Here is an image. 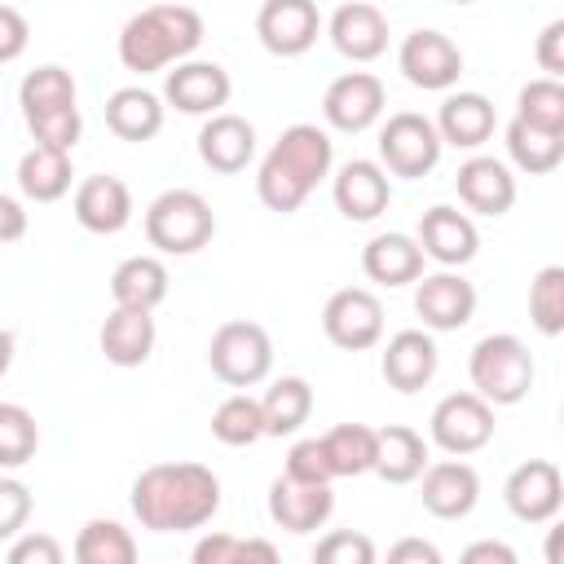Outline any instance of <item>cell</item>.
I'll list each match as a JSON object with an SVG mask.
<instances>
[{
  "mask_svg": "<svg viewBox=\"0 0 564 564\" xmlns=\"http://www.w3.org/2000/svg\"><path fill=\"white\" fill-rule=\"evenodd\" d=\"M216 212L198 189H163L145 207V242L163 256H194L212 242Z\"/></svg>",
  "mask_w": 564,
  "mask_h": 564,
  "instance_id": "6",
  "label": "cell"
},
{
  "mask_svg": "<svg viewBox=\"0 0 564 564\" xmlns=\"http://www.w3.org/2000/svg\"><path fill=\"white\" fill-rule=\"evenodd\" d=\"M533 57H538V66H542L546 75H555V79H560V70H564V18H555V22H546V26H542Z\"/></svg>",
  "mask_w": 564,
  "mask_h": 564,
  "instance_id": "47",
  "label": "cell"
},
{
  "mask_svg": "<svg viewBox=\"0 0 564 564\" xmlns=\"http://www.w3.org/2000/svg\"><path fill=\"white\" fill-rule=\"evenodd\" d=\"M282 476H295V480H335L330 471V458L322 449V436H308V441H295L286 449V467Z\"/></svg>",
  "mask_w": 564,
  "mask_h": 564,
  "instance_id": "44",
  "label": "cell"
},
{
  "mask_svg": "<svg viewBox=\"0 0 564 564\" xmlns=\"http://www.w3.org/2000/svg\"><path fill=\"white\" fill-rule=\"evenodd\" d=\"M31 520V489L18 476H0V542L18 538Z\"/></svg>",
  "mask_w": 564,
  "mask_h": 564,
  "instance_id": "43",
  "label": "cell"
},
{
  "mask_svg": "<svg viewBox=\"0 0 564 564\" xmlns=\"http://www.w3.org/2000/svg\"><path fill=\"white\" fill-rule=\"evenodd\" d=\"M18 106H22V119H26L35 141L57 145V150H75L84 119H79V88H75V75L66 66L44 62V66L26 70V79L18 84Z\"/></svg>",
  "mask_w": 564,
  "mask_h": 564,
  "instance_id": "4",
  "label": "cell"
},
{
  "mask_svg": "<svg viewBox=\"0 0 564 564\" xmlns=\"http://www.w3.org/2000/svg\"><path fill=\"white\" fill-rule=\"evenodd\" d=\"M502 502L520 524H546L560 516L564 507V476L551 458H529L520 463L507 485H502Z\"/></svg>",
  "mask_w": 564,
  "mask_h": 564,
  "instance_id": "12",
  "label": "cell"
},
{
  "mask_svg": "<svg viewBox=\"0 0 564 564\" xmlns=\"http://www.w3.org/2000/svg\"><path fill=\"white\" fill-rule=\"evenodd\" d=\"M423 260H427V256H423L419 238L397 234V229L375 234V238L361 247V273H366L370 282H379V286H410V282H419Z\"/></svg>",
  "mask_w": 564,
  "mask_h": 564,
  "instance_id": "27",
  "label": "cell"
},
{
  "mask_svg": "<svg viewBox=\"0 0 564 564\" xmlns=\"http://www.w3.org/2000/svg\"><path fill=\"white\" fill-rule=\"evenodd\" d=\"M454 4H476V0H454Z\"/></svg>",
  "mask_w": 564,
  "mask_h": 564,
  "instance_id": "52",
  "label": "cell"
},
{
  "mask_svg": "<svg viewBox=\"0 0 564 564\" xmlns=\"http://www.w3.org/2000/svg\"><path fill=\"white\" fill-rule=\"evenodd\" d=\"M414 313L423 317V330H463L476 317V286L458 269L419 273Z\"/></svg>",
  "mask_w": 564,
  "mask_h": 564,
  "instance_id": "14",
  "label": "cell"
},
{
  "mask_svg": "<svg viewBox=\"0 0 564 564\" xmlns=\"http://www.w3.org/2000/svg\"><path fill=\"white\" fill-rule=\"evenodd\" d=\"M529 317L546 339H555L564 330V269L560 264H546V269L533 273V282H529Z\"/></svg>",
  "mask_w": 564,
  "mask_h": 564,
  "instance_id": "40",
  "label": "cell"
},
{
  "mask_svg": "<svg viewBox=\"0 0 564 564\" xmlns=\"http://www.w3.org/2000/svg\"><path fill=\"white\" fill-rule=\"evenodd\" d=\"M317 564H375V542L352 529H335L313 546Z\"/></svg>",
  "mask_w": 564,
  "mask_h": 564,
  "instance_id": "42",
  "label": "cell"
},
{
  "mask_svg": "<svg viewBox=\"0 0 564 564\" xmlns=\"http://www.w3.org/2000/svg\"><path fill=\"white\" fill-rule=\"evenodd\" d=\"M436 132H441V145H454V150H480L489 137H494V101L485 93H449L436 110Z\"/></svg>",
  "mask_w": 564,
  "mask_h": 564,
  "instance_id": "26",
  "label": "cell"
},
{
  "mask_svg": "<svg viewBox=\"0 0 564 564\" xmlns=\"http://www.w3.org/2000/svg\"><path fill=\"white\" fill-rule=\"evenodd\" d=\"M330 194H335V207H339L344 220L366 225V220H379L388 212V203H392V176L375 159H348L335 172Z\"/></svg>",
  "mask_w": 564,
  "mask_h": 564,
  "instance_id": "19",
  "label": "cell"
},
{
  "mask_svg": "<svg viewBox=\"0 0 564 564\" xmlns=\"http://www.w3.org/2000/svg\"><path fill=\"white\" fill-rule=\"evenodd\" d=\"M212 436H216L220 445H234V449L256 445V441L264 436V414H260V401H256V397H247V392L225 397V401L212 410Z\"/></svg>",
  "mask_w": 564,
  "mask_h": 564,
  "instance_id": "37",
  "label": "cell"
},
{
  "mask_svg": "<svg viewBox=\"0 0 564 564\" xmlns=\"http://www.w3.org/2000/svg\"><path fill=\"white\" fill-rule=\"evenodd\" d=\"M101 352L110 366L119 370H132V366H145L150 352H154V317L150 308H123L115 304L110 317L101 322Z\"/></svg>",
  "mask_w": 564,
  "mask_h": 564,
  "instance_id": "28",
  "label": "cell"
},
{
  "mask_svg": "<svg viewBox=\"0 0 564 564\" xmlns=\"http://www.w3.org/2000/svg\"><path fill=\"white\" fill-rule=\"evenodd\" d=\"M467 564H516V551L507 542H471L463 551Z\"/></svg>",
  "mask_w": 564,
  "mask_h": 564,
  "instance_id": "50",
  "label": "cell"
},
{
  "mask_svg": "<svg viewBox=\"0 0 564 564\" xmlns=\"http://www.w3.org/2000/svg\"><path fill=\"white\" fill-rule=\"evenodd\" d=\"M322 449H326L335 476H366L375 467V427L339 423V427H330L322 436Z\"/></svg>",
  "mask_w": 564,
  "mask_h": 564,
  "instance_id": "35",
  "label": "cell"
},
{
  "mask_svg": "<svg viewBox=\"0 0 564 564\" xmlns=\"http://www.w3.org/2000/svg\"><path fill=\"white\" fill-rule=\"evenodd\" d=\"M132 516L150 533H189L220 511V476L203 463H154L132 480Z\"/></svg>",
  "mask_w": 564,
  "mask_h": 564,
  "instance_id": "1",
  "label": "cell"
},
{
  "mask_svg": "<svg viewBox=\"0 0 564 564\" xmlns=\"http://www.w3.org/2000/svg\"><path fill=\"white\" fill-rule=\"evenodd\" d=\"M388 560H392V564H405V560H419V564H441V551H436L432 542H423V538H405V542H397V546L388 551Z\"/></svg>",
  "mask_w": 564,
  "mask_h": 564,
  "instance_id": "49",
  "label": "cell"
},
{
  "mask_svg": "<svg viewBox=\"0 0 564 564\" xmlns=\"http://www.w3.org/2000/svg\"><path fill=\"white\" fill-rule=\"evenodd\" d=\"M397 66H401V75H405L414 88H423V93H445V88H454L458 75H463V53H458V44H454L445 31L423 26V31H410V35L401 40Z\"/></svg>",
  "mask_w": 564,
  "mask_h": 564,
  "instance_id": "11",
  "label": "cell"
},
{
  "mask_svg": "<svg viewBox=\"0 0 564 564\" xmlns=\"http://www.w3.org/2000/svg\"><path fill=\"white\" fill-rule=\"evenodd\" d=\"M70 150H57V145H44L35 141L22 159H18V189L31 198V203H57L66 189H70Z\"/></svg>",
  "mask_w": 564,
  "mask_h": 564,
  "instance_id": "31",
  "label": "cell"
},
{
  "mask_svg": "<svg viewBox=\"0 0 564 564\" xmlns=\"http://www.w3.org/2000/svg\"><path fill=\"white\" fill-rule=\"evenodd\" d=\"M322 330L344 352H366L383 339V304L366 286H344L322 308Z\"/></svg>",
  "mask_w": 564,
  "mask_h": 564,
  "instance_id": "10",
  "label": "cell"
},
{
  "mask_svg": "<svg viewBox=\"0 0 564 564\" xmlns=\"http://www.w3.org/2000/svg\"><path fill=\"white\" fill-rule=\"evenodd\" d=\"M427 467V441L405 427V423H388V427H375V467L379 480L388 485H410L419 480V471Z\"/></svg>",
  "mask_w": 564,
  "mask_h": 564,
  "instance_id": "30",
  "label": "cell"
},
{
  "mask_svg": "<svg viewBox=\"0 0 564 564\" xmlns=\"http://www.w3.org/2000/svg\"><path fill=\"white\" fill-rule=\"evenodd\" d=\"M9 366H13V335L0 330V379L9 375Z\"/></svg>",
  "mask_w": 564,
  "mask_h": 564,
  "instance_id": "51",
  "label": "cell"
},
{
  "mask_svg": "<svg viewBox=\"0 0 564 564\" xmlns=\"http://www.w3.org/2000/svg\"><path fill=\"white\" fill-rule=\"evenodd\" d=\"M454 189H458L463 207L476 212V216H507L511 203H516V176H511V167L498 163V159H489V154H476V159L458 163Z\"/></svg>",
  "mask_w": 564,
  "mask_h": 564,
  "instance_id": "22",
  "label": "cell"
},
{
  "mask_svg": "<svg viewBox=\"0 0 564 564\" xmlns=\"http://www.w3.org/2000/svg\"><path fill=\"white\" fill-rule=\"evenodd\" d=\"M9 564H62V542L48 533H18L9 546Z\"/></svg>",
  "mask_w": 564,
  "mask_h": 564,
  "instance_id": "45",
  "label": "cell"
},
{
  "mask_svg": "<svg viewBox=\"0 0 564 564\" xmlns=\"http://www.w3.org/2000/svg\"><path fill=\"white\" fill-rule=\"evenodd\" d=\"M260 414H264V436H291L308 423L313 414V388L300 375H282L264 388L260 397Z\"/></svg>",
  "mask_w": 564,
  "mask_h": 564,
  "instance_id": "33",
  "label": "cell"
},
{
  "mask_svg": "<svg viewBox=\"0 0 564 564\" xmlns=\"http://www.w3.org/2000/svg\"><path fill=\"white\" fill-rule=\"evenodd\" d=\"M423 507L436 516V520H463L476 511L480 502V476L471 463L463 458H441V463H427L423 471Z\"/></svg>",
  "mask_w": 564,
  "mask_h": 564,
  "instance_id": "20",
  "label": "cell"
},
{
  "mask_svg": "<svg viewBox=\"0 0 564 564\" xmlns=\"http://www.w3.org/2000/svg\"><path fill=\"white\" fill-rule=\"evenodd\" d=\"M247 560L273 564L278 546L264 542V538H234V533H207L194 546V564H247Z\"/></svg>",
  "mask_w": 564,
  "mask_h": 564,
  "instance_id": "41",
  "label": "cell"
},
{
  "mask_svg": "<svg viewBox=\"0 0 564 564\" xmlns=\"http://www.w3.org/2000/svg\"><path fill=\"white\" fill-rule=\"evenodd\" d=\"M198 44H203V13L194 4L167 0V4L141 9L123 22L119 62L137 75H154V70H167V66L185 62Z\"/></svg>",
  "mask_w": 564,
  "mask_h": 564,
  "instance_id": "3",
  "label": "cell"
},
{
  "mask_svg": "<svg viewBox=\"0 0 564 564\" xmlns=\"http://www.w3.org/2000/svg\"><path fill=\"white\" fill-rule=\"evenodd\" d=\"M330 163H335V141L326 137V128H317V123H291L269 145V154L260 159L256 194H260V203L269 212L291 216L330 176Z\"/></svg>",
  "mask_w": 564,
  "mask_h": 564,
  "instance_id": "2",
  "label": "cell"
},
{
  "mask_svg": "<svg viewBox=\"0 0 564 564\" xmlns=\"http://www.w3.org/2000/svg\"><path fill=\"white\" fill-rule=\"evenodd\" d=\"M427 436L449 458H467L494 441V405L476 392H449L427 419Z\"/></svg>",
  "mask_w": 564,
  "mask_h": 564,
  "instance_id": "9",
  "label": "cell"
},
{
  "mask_svg": "<svg viewBox=\"0 0 564 564\" xmlns=\"http://www.w3.org/2000/svg\"><path fill=\"white\" fill-rule=\"evenodd\" d=\"M207 366L229 388H256L273 370V339L260 322H225L207 344Z\"/></svg>",
  "mask_w": 564,
  "mask_h": 564,
  "instance_id": "7",
  "label": "cell"
},
{
  "mask_svg": "<svg viewBox=\"0 0 564 564\" xmlns=\"http://www.w3.org/2000/svg\"><path fill=\"white\" fill-rule=\"evenodd\" d=\"M467 375H471V392L485 397L489 405H520L533 388V352L520 335H485L471 357H467Z\"/></svg>",
  "mask_w": 564,
  "mask_h": 564,
  "instance_id": "5",
  "label": "cell"
},
{
  "mask_svg": "<svg viewBox=\"0 0 564 564\" xmlns=\"http://www.w3.org/2000/svg\"><path fill=\"white\" fill-rule=\"evenodd\" d=\"M516 119H524L533 128H546V132H564V84L555 75L529 79L516 97Z\"/></svg>",
  "mask_w": 564,
  "mask_h": 564,
  "instance_id": "39",
  "label": "cell"
},
{
  "mask_svg": "<svg viewBox=\"0 0 564 564\" xmlns=\"http://www.w3.org/2000/svg\"><path fill=\"white\" fill-rule=\"evenodd\" d=\"M110 295L123 308H159L167 300V264L159 256H128L110 273Z\"/></svg>",
  "mask_w": 564,
  "mask_h": 564,
  "instance_id": "32",
  "label": "cell"
},
{
  "mask_svg": "<svg viewBox=\"0 0 564 564\" xmlns=\"http://www.w3.org/2000/svg\"><path fill=\"white\" fill-rule=\"evenodd\" d=\"M414 238H419L423 256L436 260L441 269H463V264L480 251V234H476L471 216L458 212V207H449V203L427 207V212L419 216V234H414Z\"/></svg>",
  "mask_w": 564,
  "mask_h": 564,
  "instance_id": "18",
  "label": "cell"
},
{
  "mask_svg": "<svg viewBox=\"0 0 564 564\" xmlns=\"http://www.w3.org/2000/svg\"><path fill=\"white\" fill-rule=\"evenodd\" d=\"M383 79L370 75V70H348L339 79L326 84L322 93V119L335 128V132H366L379 123L383 115Z\"/></svg>",
  "mask_w": 564,
  "mask_h": 564,
  "instance_id": "13",
  "label": "cell"
},
{
  "mask_svg": "<svg viewBox=\"0 0 564 564\" xmlns=\"http://www.w3.org/2000/svg\"><path fill=\"white\" fill-rule=\"evenodd\" d=\"M70 207H75V220L88 234H119L132 220V189L119 176L97 172V176H84L75 185V203Z\"/></svg>",
  "mask_w": 564,
  "mask_h": 564,
  "instance_id": "23",
  "label": "cell"
},
{
  "mask_svg": "<svg viewBox=\"0 0 564 564\" xmlns=\"http://www.w3.org/2000/svg\"><path fill=\"white\" fill-rule=\"evenodd\" d=\"M198 159L220 176L242 172L256 159V128L242 115H229V110L207 115V123L198 128Z\"/></svg>",
  "mask_w": 564,
  "mask_h": 564,
  "instance_id": "24",
  "label": "cell"
},
{
  "mask_svg": "<svg viewBox=\"0 0 564 564\" xmlns=\"http://www.w3.org/2000/svg\"><path fill=\"white\" fill-rule=\"evenodd\" d=\"M436 366H441L436 339H432L427 330H414V326H410V330H397V335L388 339L383 357H379V370H383L388 388H397V392H419V388H427L432 375H436Z\"/></svg>",
  "mask_w": 564,
  "mask_h": 564,
  "instance_id": "25",
  "label": "cell"
},
{
  "mask_svg": "<svg viewBox=\"0 0 564 564\" xmlns=\"http://www.w3.org/2000/svg\"><path fill=\"white\" fill-rule=\"evenodd\" d=\"M40 449V427H35V414L18 401H0V467L13 471V467H26Z\"/></svg>",
  "mask_w": 564,
  "mask_h": 564,
  "instance_id": "38",
  "label": "cell"
},
{
  "mask_svg": "<svg viewBox=\"0 0 564 564\" xmlns=\"http://www.w3.org/2000/svg\"><path fill=\"white\" fill-rule=\"evenodd\" d=\"M322 13L313 0H264L256 13V35L273 57H300L317 44Z\"/></svg>",
  "mask_w": 564,
  "mask_h": 564,
  "instance_id": "16",
  "label": "cell"
},
{
  "mask_svg": "<svg viewBox=\"0 0 564 564\" xmlns=\"http://www.w3.org/2000/svg\"><path fill=\"white\" fill-rule=\"evenodd\" d=\"M326 35H330V44H335L348 62H375V57H383V48H388V18H383V9L370 4V0H348V4H339V9L330 13Z\"/></svg>",
  "mask_w": 564,
  "mask_h": 564,
  "instance_id": "21",
  "label": "cell"
},
{
  "mask_svg": "<svg viewBox=\"0 0 564 564\" xmlns=\"http://www.w3.org/2000/svg\"><path fill=\"white\" fill-rule=\"evenodd\" d=\"M335 511V494L330 480H295V476H278L269 485V520L286 533H313L330 520Z\"/></svg>",
  "mask_w": 564,
  "mask_h": 564,
  "instance_id": "17",
  "label": "cell"
},
{
  "mask_svg": "<svg viewBox=\"0 0 564 564\" xmlns=\"http://www.w3.org/2000/svg\"><path fill=\"white\" fill-rule=\"evenodd\" d=\"M26 44H31L26 18H22L13 4H0V66H4V62H18V57L26 53Z\"/></svg>",
  "mask_w": 564,
  "mask_h": 564,
  "instance_id": "46",
  "label": "cell"
},
{
  "mask_svg": "<svg viewBox=\"0 0 564 564\" xmlns=\"http://www.w3.org/2000/svg\"><path fill=\"white\" fill-rule=\"evenodd\" d=\"M26 234V207L9 194H0V242H18Z\"/></svg>",
  "mask_w": 564,
  "mask_h": 564,
  "instance_id": "48",
  "label": "cell"
},
{
  "mask_svg": "<svg viewBox=\"0 0 564 564\" xmlns=\"http://www.w3.org/2000/svg\"><path fill=\"white\" fill-rule=\"evenodd\" d=\"M234 79L220 62H176V70L163 75V101L181 115H216L220 106H229Z\"/></svg>",
  "mask_w": 564,
  "mask_h": 564,
  "instance_id": "15",
  "label": "cell"
},
{
  "mask_svg": "<svg viewBox=\"0 0 564 564\" xmlns=\"http://www.w3.org/2000/svg\"><path fill=\"white\" fill-rule=\"evenodd\" d=\"M441 132L427 115L419 110H397L388 115V123L379 128V167L405 181L427 176L441 163Z\"/></svg>",
  "mask_w": 564,
  "mask_h": 564,
  "instance_id": "8",
  "label": "cell"
},
{
  "mask_svg": "<svg viewBox=\"0 0 564 564\" xmlns=\"http://www.w3.org/2000/svg\"><path fill=\"white\" fill-rule=\"evenodd\" d=\"M75 560L79 564H132L137 560V542L119 520H88L75 538Z\"/></svg>",
  "mask_w": 564,
  "mask_h": 564,
  "instance_id": "36",
  "label": "cell"
},
{
  "mask_svg": "<svg viewBox=\"0 0 564 564\" xmlns=\"http://www.w3.org/2000/svg\"><path fill=\"white\" fill-rule=\"evenodd\" d=\"M507 154L524 176H546L564 163V132H546V128H533L524 119H511L507 123Z\"/></svg>",
  "mask_w": 564,
  "mask_h": 564,
  "instance_id": "34",
  "label": "cell"
},
{
  "mask_svg": "<svg viewBox=\"0 0 564 564\" xmlns=\"http://www.w3.org/2000/svg\"><path fill=\"white\" fill-rule=\"evenodd\" d=\"M106 128L119 137V141H150L163 132V97H154L150 88L141 84H128V88H115L106 97Z\"/></svg>",
  "mask_w": 564,
  "mask_h": 564,
  "instance_id": "29",
  "label": "cell"
}]
</instances>
